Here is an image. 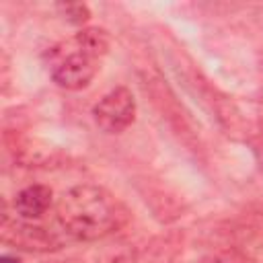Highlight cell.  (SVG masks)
Masks as SVG:
<instances>
[{
  "mask_svg": "<svg viewBox=\"0 0 263 263\" xmlns=\"http://www.w3.org/2000/svg\"><path fill=\"white\" fill-rule=\"evenodd\" d=\"M0 263H21L16 257H8V255H2L0 257Z\"/></svg>",
  "mask_w": 263,
  "mask_h": 263,
  "instance_id": "8",
  "label": "cell"
},
{
  "mask_svg": "<svg viewBox=\"0 0 263 263\" xmlns=\"http://www.w3.org/2000/svg\"><path fill=\"white\" fill-rule=\"evenodd\" d=\"M60 8L64 10V14L68 16V21H72V23H76V25L86 23L88 16H90V12H88V8H86L84 4H62Z\"/></svg>",
  "mask_w": 263,
  "mask_h": 263,
  "instance_id": "6",
  "label": "cell"
},
{
  "mask_svg": "<svg viewBox=\"0 0 263 263\" xmlns=\"http://www.w3.org/2000/svg\"><path fill=\"white\" fill-rule=\"evenodd\" d=\"M109 51V35L105 29L86 27L72 39L49 51L51 78L58 86L80 90L92 82L101 68V60Z\"/></svg>",
  "mask_w": 263,
  "mask_h": 263,
  "instance_id": "2",
  "label": "cell"
},
{
  "mask_svg": "<svg viewBox=\"0 0 263 263\" xmlns=\"http://www.w3.org/2000/svg\"><path fill=\"white\" fill-rule=\"evenodd\" d=\"M55 214L62 228L78 240L105 238L129 220L127 208L99 185H76L68 189L58 199Z\"/></svg>",
  "mask_w": 263,
  "mask_h": 263,
  "instance_id": "1",
  "label": "cell"
},
{
  "mask_svg": "<svg viewBox=\"0 0 263 263\" xmlns=\"http://www.w3.org/2000/svg\"><path fill=\"white\" fill-rule=\"evenodd\" d=\"M4 242L16 245L27 251H49L55 249V242L49 232L41 226H31V224H12L10 230L4 228Z\"/></svg>",
  "mask_w": 263,
  "mask_h": 263,
  "instance_id": "4",
  "label": "cell"
},
{
  "mask_svg": "<svg viewBox=\"0 0 263 263\" xmlns=\"http://www.w3.org/2000/svg\"><path fill=\"white\" fill-rule=\"evenodd\" d=\"M201 263H251V261L238 253H220V255H212V257L203 259Z\"/></svg>",
  "mask_w": 263,
  "mask_h": 263,
  "instance_id": "7",
  "label": "cell"
},
{
  "mask_svg": "<svg viewBox=\"0 0 263 263\" xmlns=\"http://www.w3.org/2000/svg\"><path fill=\"white\" fill-rule=\"evenodd\" d=\"M261 173H263V162H261Z\"/></svg>",
  "mask_w": 263,
  "mask_h": 263,
  "instance_id": "9",
  "label": "cell"
},
{
  "mask_svg": "<svg viewBox=\"0 0 263 263\" xmlns=\"http://www.w3.org/2000/svg\"><path fill=\"white\" fill-rule=\"evenodd\" d=\"M51 189L47 185H29L14 197V210L25 220L41 218L51 205Z\"/></svg>",
  "mask_w": 263,
  "mask_h": 263,
  "instance_id": "5",
  "label": "cell"
},
{
  "mask_svg": "<svg viewBox=\"0 0 263 263\" xmlns=\"http://www.w3.org/2000/svg\"><path fill=\"white\" fill-rule=\"evenodd\" d=\"M95 123L105 134H121L136 117V101L129 88L117 86L109 90L92 109Z\"/></svg>",
  "mask_w": 263,
  "mask_h": 263,
  "instance_id": "3",
  "label": "cell"
}]
</instances>
